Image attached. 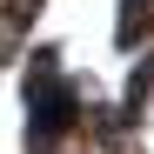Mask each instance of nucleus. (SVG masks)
<instances>
[{"label":"nucleus","instance_id":"2","mask_svg":"<svg viewBox=\"0 0 154 154\" xmlns=\"http://www.w3.org/2000/svg\"><path fill=\"white\" fill-rule=\"evenodd\" d=\"M147 94H154V60H141V67H134V81H127V114H141V107H147Z\"/></svg>","mask_w":154,"mask_h":154},{"label":"nucleus","instance_id":"1","mask_svg":"<svg viewBox=\"0 0 154 154\" xmlns=\"http://www.w3.org/2000/svg\"><path fill=\"white\" fill-rule=\"evenodd\" d=\"M121 47H134V40H147L154 34V0H127V7H121Z\"/></svg>","mask_w":154,"mask_h":154}]
</instances>
